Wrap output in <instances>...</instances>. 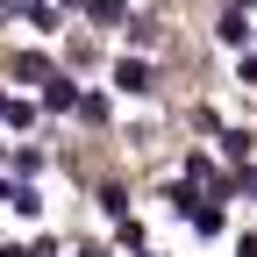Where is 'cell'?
Here are the masks:
<instances>
[{
    "label": "cell",
    "instance_id": "6da1fadb",
    "mask_svg": "<svg viewBox=\"0 0 257 257\" xmlns=\"http://www.w3.org/2000/svg\"><path fill=\"white\" fill-rule=\"evenodd\" d=\"M114 86L128 93V100H150V93H157V72H150V57H121V64H114Z\"/></svg>",
    "mask_w": 257,
    "mask_h": 257
},
{
    "label": "cell",
    "instance_id": "7a4b0ae2",
    "mask_svg": "<svg viewBox=\"0 0 257 257\" xmlns=\"http://www.w3.org/2000/svg\"><path fill=\"white\" fill-rule=\"evenodd\" d=\"M79 100H86V93H79L72 79H64V72H50V79H43V107H50V114H72Z\"/></svg>",
    "mask_w": 257,
    "mask_h": 257
},
{
    "label": "cell",
    "instance_id": "3957f363",
    "mask_svg": "<svg viewBox=\"0 0 257 257\" xmlns=\"http://www.w3.org/2000/svg\"><path fill=\"white\" fill-rule=\"evenodd\" d=\"M214 36H221V50H243V43H250V15H243V8H229V15L214 22Z\"/></svg>",
    "mask_w": 257,
    "mask_h": 257
},
{
    "label": "cell",
    "instance_id": "277c9868",
    "mask_svg": "<svg viewBox=\"0 0 257 257\" xmlns=\"http://www.w3.org/2000/svg\"><path fill=\"white\" fill-rule=\"evenodd\" d=\"M186 221H193V229H200V236H221V200H214V193H200Z\"/></svg>",
    "mask_w": 257,
    "mask_h": 257
},
{
    "label": "cell",
    "instance_id": "5b68a950",
    "mask_svg": "<svg viewBox=\"0 0 257 257\" xmlns=\"http://www.w3.org/2000/svg\"><path fill=\"white\" fill-rule=\"evenodd\" d=\"M250 150H257L250 128H221V157H229V165H250Z\"/></svg>",
    "mask_w": 257,
    "mask_h": 257
},
{
    "label": "cell",
    "instance_id": "8992f818",
    "mask_svg": "<svg viewBox=\"0 0 257 257\" xmlns=\"http://www.w3.org/2000/svg\"><path fill=\"white\" fill-rule=\"evenodd\" d=\"M15 79H29V86H43V79H50V64H43L36 50H22V57H15Z\"/></svg>",
    "mask_w": 257,
    "mask_h": 257
},
{
    "label": "cell",
    "instance_id": "52a82bcc",
    "mask_svg": "<svg viewBox=\"0 0 257 257\" xmlns=\"http://www.w3.org/2000/svg\"><path fill=\"white\" fill-rule=\"evenodd\" d=\"M186 179H200V186H214L221 172H214V157H207V150H193V157H186Z\"/></svg>",
    "mask_w": 257,
    "mask_h": 257
},
{
    "label": "cell",
    "instance_id": "ba28073f",
    "mask_svg": "<svg viewBox=\"0 0 257 257\" xmlns=\"http://www.w3.org/2000/svg\"><path fill=\"white\" fill-rule=\"evenodd\" d=\"M86 15L100 22V29H114V22H121V0H86Z\"/></svg>",
    "mask_w": 257,
    "mask_h": 257
},
{
    "label": "cell",
    "instance_id": "9c48e42d",
    "mask_svg": "<svg viewBox=\"0 0 257 257\" xmlns=\"http://www.w3.org/2000/svg\"><path fill=\"white\" fill-rule=\"evenodd\" d=\"M236 257H257V236H243V243H236Z\"/></svg>",
    "mask_w": 257,
    "mask_h": 257
},
{
    "label": "cell",
    "instance_id": "30bf717a",
    "mask_svg": "<svg viewBox=\"0 0 257 257\" xmlns=\"http://www.w3.org/2000/svg\"><path fill=\"white\" fill-rule=\"evenodd\" d=\"M79 257H107V250H79Z\"/></svg>",
    "mask_w": 257,
    "mask_h": 257
}]
</instances>
